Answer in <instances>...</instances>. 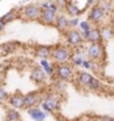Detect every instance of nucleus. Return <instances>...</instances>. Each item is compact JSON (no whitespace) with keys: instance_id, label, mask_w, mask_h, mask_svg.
<instances>
[{"instance_id":"obj_30","label":"nucleus","mask_w":114,"mask_h":121,"mask_svg":"<svg viewBox=\"0 0 114 121\" xmlns=\"http://www.w3.org/2000/svg\"><path fill=\"white\" fill-rule=\"evenodd\" d=\"M85 67V71L86 70H90V69H93V63H91V60L90 59H85V62H83V65H82Z\"/></svg>"},{"instance_id":"obj_8","label":"nucleus","mask_w":114,"mask_h":121,"mask_svg":"<svg viewBox=\"0 0 114 121\" xmlns=\"http://www.w3.org/2000/svg\"><path fill=\"white\" fill-rule=\"evenodd\" d=\"M83 35V39L86 42H90V44H94V43H101L103 38H102V32H101V28L99 27H93L91 30L86 32V34H82Z\"/></svg>"},{"instance_id":"obj_16","label":"nucleus","mask_w":114,"mask_h":121,"mask_svg":"<svg viewBox=\"0 0 114 121\" xmlns=\"http://www.w3.org/2000/svg\"><path fill=\"white\" fill-rule=\"evenodd\" d=\"M91 79H93V75L89 73V71H81V73H78V82L81 83L82 86L89 87Z\"/></svg>"},{"instance_id":"obj_28","label":"nucleus","mask_w":114,"mask_h":121,"mask_svg":"<svg viewBox=\"0 0 114 121\" xmlns=\"http://www.w3.org/2000/svg\"><path fill=\"white\" fill-rule=\"evenodd\" d=\"M82 20H79V17H71L70 19V28H74L77 30V27H79Z\"/></svg>"},{"instance_id":"obj_22","label":"nucleus","mask_w":114,"mask_h":121,"mask_svg":"<svg viewBox=\"0 0 114 121\" xmlns=\"http://www.w3.org/2000/svg\"><path fill=\"white\" fill-rule=\"evenodd\" d=\"M15 17H16V15H15V9H12V11H9V12L5 13V15H4L3 17H1L0 20H1V22L4 23V24H7V23L12 22V20L15 19Z\"/></svg>"},{"instance_id":"obj_14","label":"nucleus","mask_w":114,"mask_h":121,"mask_svg":"<svg viewBox=\"0 0 114 121\" xmlns=\"http://www.w3.org/2000/svg\"><path fill=\"white\" fill-rule=\"evenodd\" d=\"M8 102H9V105H11L13 109H23L24 95H22V94H12V95H9Z\"/></svg>"},{"instance_id":"obj_9","label":"nucleus","mask_w":114,"mask_h":121,"mask_svg":"<svg viewBox=\"0 0 114 121\" xmlns=\"http://www.w3.org/2000/svg\"><path fill=\"white\" fill-rule=\"evenodd\" d=\"M105 16V11L102 9L101 4H95L94 7L90 8L89 11V15H87V20L90 23H99L103 19Z\"/></svg>"},{"instance_id":"obj_23","label":"nucleus","mask_w":114,"mask_h":121,"mask_svg":"<svg viewBox=\"0 0 114 121\" xmlns=\"http://www.w3.org/2000/svg\"><path fill=\"white\" fill-rule=\"evenodd\" d=\"M13 50H15V43H4L1 46V54H3V56H5L8 52L13 51Z\"/></svg>"},{"instance_id":"obj_24","label":"nucleus","mask_w":114,"mask_h":121,"mask_svg":"<svg viewBox=\"0 0 114 121\" xmlns=\"http://www.w3.org/2000/svg\"><path fill=\"white\" fill-rule=\"evenodd\" d=\"M79 28H81V31H82V34H86V32H89V31L91 30V23L89 22V20H82L81 22V24H79Z\"/></svg>"},{"instance_id":"obj_12","label":"nucleus","mask_w":114,"mask_h":121,"mask_svg":"<svg viewBox=\"0 0 114 121\" xmlns=\"http://www.w3.org/2000/svg\"><path fill=\"white\" fill-rule=\"evenodd\" d=\"M38 99H39V97H38V93H36V91L26 94V95H24V104H23V109L28 110V109L35 108Z\"/></svg>"},{"instance_id":"obj_26","label":"nucleus","mask_w":114,"mask_h":121,"mask_svg":"<svg viewBox=\"0 0 114 121\" xmlns=\"http://www.w3.org/2000/svg\"><path fill=\"white\" fill-rule=\"evenodd\" d=\"M65 81H62V79H55L54 81V87L57 89V90L62 91V90H65Z\"/></svg>"},{"instance_id":"obj_10","label":"nucleus","mask_w":114,"mask_h":121,"mask_svg":"<svg viewBox=\"0 0 114 121\" xmlns=\"http://www.w3.org/2000/svg\"><path fill=\"white\" fill-rule=\"evenodd\" d=\"M47 78V74L44 73V70L40 66H35L31 70V79L36 83H43Z\"/></svg>"},{"instance_id":"obj_13","label":"nucleus","mask_w":114,"mask_h":121,"mask_svg":"<svg viewBox=\"0 0 114 121\" xmlns=\"http://www.w3.org/2000/svg\"><path fill=\"white\" fill-rule=\"evenodd\" d=\"M27 113L31 116V118L34 121H44L46 117H47V113L44 112L42 108H32V109H28Z\"/></svg>"},{"instance_id":"obj_31","label":"nucleus","mask_w":114,"mask_h":121,"mask_svg":"<svg viewBox=\"0 0 114 121\" xmlns=\"http://www.w3.org/2000/svg\"><path fill=\"white\" fill-rule=\"evenodd\" d=\"M98 120L99 121H114V118L113 117H110V116H101Z\"/></svg>"},{"instance_id":"obj_6","label":"nucleus","mask_w":114,"mask_h":121,"mask_svg":"<svg viewBox=\"0 0 114 121\" xmlns=\"http://www.w3.org/2000/svg\"><path fill=\"white\" fill-rule=\"evenodd\" d=\"M55 74H57L58 79H62V81H69L73 78L74 73H73V69H71L70 65L67 63H61V65H57L55 67Z\"/></svg>"},{"instance_id":"obj_21","label":"nucleus","mask_w":114,"mask_h":121,"mask_svg":"<svg viewBox=\"0 0 114 121\" xmlns=\"http://www.w3.org/2000/svg\"><path fill=\"white\" fill-rule=\"evenodd\" d=\"M101 32H102V38H103V40H109V39L113 38V30H111L110 27H107V26L102 27Z\"/></svg>"},{"instance_id":"obj_11","label":"nucleus","mask_w":114,"mask_h":121,"mask_svg":"<svg viewBox=\"0 0 114 121\" xmlns=\"http://www.w3.org/2000/svg\"><path fill=\"white\" fill-rule=\"evenodd\" d=\"M55 27H57L59 31H62V32L66 34L67 31L70 30V19H69L65 13L58 15V20H57V23H55Z\"/></svg>"},{"instance_id":"obj_5","label":"nucleus","mask_w":114,"mask_h":121,"mask_svg":"<svg viewBox=\"0 0 114 121\" xmlns=\"http://www.w3.org/2000/svg\"><path fill=\"white\" fill-rule=\"evenodd\" d=\"M23 16L27 20H40L42 17V8L38 4H28L23 8Z\"/></svg>"},{"instance_id":"obj_4","label":"nucleus","mask_w":114,"mask_h":121,"mask_svg":"<svg viewBox=\"0 0 114 121\" xmlns=\"http://www.w3.org/2000/svg\"><path fill=\"white\" fill-rule=\"evenodd\" d=\"M65 35H66V40H67V44H69V46L75 47V48H79L81 46H82L83 35L81 34L79 31L74 30V28H70Z\"/></svg>"},{"instance_id":"obj_32","label":"nucleus","mask_w":114,"mask_h":121,"mask_svg":"<svg viewBox=\"0 0 114 121\" xmlns=\"http://www.w3.org/2000/svg\"><path fill=\"white\" fill-rule=\"evenodd\" d=\"M4 27H5V24H4L3 22H1V20H0V30L3 31V30H4Z\"/></svg>"},{"instance_id":"obj_27","label":"nucleus","mask_w":114,"mask_h":121,"mask_svg":"<svg viewBox=\"0 0 114 121\" xmlns=\"http://www.w3.org/2000/svg\"><path fill=\"white\" fill-rule=\"evenodd\" d=\"M99 4H101L102 9L105 11V13H107V12H110V11H111V5H113V3H111V1H102V3H99Z\"/></svg>"},{"instance_id":"obj_18","label":"nucleus","mask_w":114,"mask_h":121,"mask_svg":"<svg viewBox=\"0 0 114 121\" xmlns=\"http://www.w3.org/2000/svg\"><path fill=\"white\" fill-rule=\"evenodd\" d=\"M5 118H7V121H22L19 112L13 108H8L5 110Z\"/></svg>"},{"instance_id":"obj_7","label":"nucleus","mask_w":114,"mask_h":121,"mask_svg":"<svg viewBox=\"0 0 114 121\" xmlns=\"http://www.w3.org/2000/svg\"><path fill=\"white\" fill-rule=\"evenodd\" d=\"M86 52H87V56L90 60H99L105 54V50H103L102 43H94L89 46Z\"/></svg>"},{"instance_id":"obj_15","label":"nucleus","mask_w":114,"mask_h":121,"mask_svg":"<svg viewBox=\"0 0 114 121\" xmlns=\"http://www.w3.org/2000/svg\"><path fill=\"white\" fill-rule=\"evenodd\" d=\"M66 12L69 15H71L73 17H78V15H81V13L83 12V9H79L75 3L66 1Z\"/></svg>"},{"instance_id":"obj_17","label":"nucleus","mask_w":114,"mask_h":121,"mask_svg":"<svg viewBox=\"0 0 114 121\" xmlns=\"http://www.w3.org/2000/svg\"><path fill=\"white\" fill-rule=\"evenodd\" d=\"M36 56H39L40 60L43 59H47L48 56L53 55V52H51V50H50V47H47V46H40V47L36 48Z\"/></svg>"},{"instance_id":"obj_19","label":"nucleus","mask_w":114,"mask_h":121,"mask_svg":"<svg viewBox=\"0 0 114 121\" xmlns=\"http://www.w3.org/2000/svg\"><path fill=\"white\" fill-rule=\"evenodd\" d=\"M39 66L44 70V73L47 74V77H53V74H54V67H53V65H51V63H50L47 59L40 60Z\"/></svg>"},{"instance_id":"obj_3","label":"nucleus","mask_w":114,"mask_h":121,"mask_svg":"<svg viewBox=\"0 0 114 121\" xmlns=\"http://www.w3.org/2000/svg\"><path fill=\"white\" fill-rule=\"evenodd\" d=\"M51 56H53V59L55 62H58V65H61V63H66V62H69L71 59L73 52H71V50L67 46H57L54 48Z\"/></svg>"},{"instance_id":"obj_2","label":"nucleus","mask_w":114,"mask_h":121,"mask_svg":"<svg viewBox=\"0 0 114 121\" xmlns=\"http://www.w3.org/2000/svg\"><path fill=\"white\" fill-rule=\"evenodd\" d=\"M59 105H61V99L55 93H50L46 95V99L42 102V109L46 113H55L57 110H59Z\"/></svg>"},{"instance_id":"obj_29","label":"nucleus","mask_w":114,"mask_h":121,"mask_svg":"<svg viewBox=\"0 0 114 121\" xmlns=\"http://www.w3.org/2000/svg\"><path fill=\"white\" fill-rule=\"evenodd\" d=\"M0 99L1 101H5V99H9V95L7 94L4 87H0Z\"/></svg>"},{"instance_id":"obj_20","label":"nucleus","mask_w":114,"mask_h":121,"mask_svg":"<svg viewBox=\"0 0 114 121\" xmlns=\"http://www.w3.org/2000/svg\"><path fill=\"white\" fill-rule=\"evenodd\" d=\"M89 89H90V90H93V91L101 90V89H102V82H101V79H98V78L93 77L91 82H90V85H89Z\"/></svg>"},{"instance_id":"obj_1","label":"nucleus","mask_w":114,"mask_h":121,"mask_svg":"<svg viewBox=\"0 0 114 121\" xmlns=\"http://www.w3.org/2000/svg\"><path fill=\"white\" fill-rule=\"evenodd\" d=\"M58 11H59V8H58L57 1H53V4L50 5L48 8L42 9V17H40V22L44 23V24H47V26H53V24H55L57 20H58V15H57Z\"/></svg>"},{"instance_id":"obj_25","label":"nucleus","mask_w":114,"mask_h":121,"mask_svg":"<svg viewBox=\"0 0 114 121\" xmlns=\"http://www.w3.org/2000/svg\"><path fill=\"white\" fill-rule=\"evenodd\" d=\"M83 62H85L83 55H74L73 56V63H74L75 66H82Z\"/></svg>"}]
</instances>
